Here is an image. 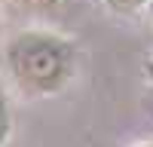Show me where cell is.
<instances>
[{
	"label": "cell",
	"mask_w": 153,
	"mask_h": 147,
	"mask_svg": "<svg viewBox=\"0 0 153 147\" xmlns=\"http://www.w3.org/2000/svg\"><path fill=\"white\" fill-rule=\"evenodd\" d=\"M12 138V107H9V95L0 86V147H6Z\"/></svg>",
	"instance_id": "cell-2"
},
{
	"label": "cell",
	"mask_w": 153,
	"mask_h": 147,
	"mask_svg": "<svg viewBox=\"0 0 153 147\" xmlns=\"http://www.w3.org/2000/svg\"><path fill=\"white\" fill-rule=\"evenodd\" d=\"M6 3H12V6H19V9H34V12H49V9H55V6H61V0H6Z\"/></svg>",
	"instance_id": "cell-4"
},
{
	"label": "cell",
	"mask_w": 153,
	"mask_h": 147,
	"mask_svg": "<svg viewBox=\"0 0 153 147\" xmlns=\"http://www.w3.org/2000/svg\"><path fill=\"white\" fill-rule=\"evenodd\" d=\"M132 147H153V141H141V144H132Z\"/></svg>",
	"instance_id": "cell-5"
},
{
	"label": "cell",
	"mask_w": 153,
	"mask_h": 147,
	"mask_svg": "<svg viewBox=\"0 0 153 147\" xmlns=\"http://www.w3.org/2000/svg\"><path fill=\"white\" fill-rule=\"evenodd\" d=\"M6 71L28 95H55L76 74V46L52 31H19L3 49Z\"/></svg>",
	"instance_id": "cell-1"
},
{
	"label": "cell",
	"mask_w": 153,
	"mask_h": 147,
	"mask_svg": "<svg viewBox=\"0 0 153 147\" xmlns=\"http://www.w3.org/2000/svg\"><path fill=\"white\" fill-rule=\"evenodd\" d=\"M101 3L117 16H138L141 9H147L150 0H101Z\"/></svg>",
	"instance_id": "cell-3"
}]
</instances>
